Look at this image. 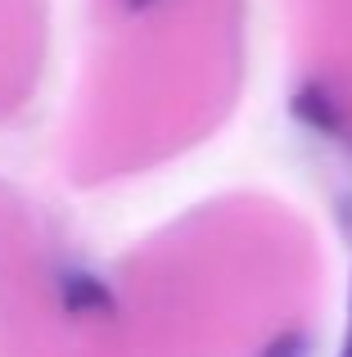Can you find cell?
I'll list each match as a JSON object with an SVG mask.
<instances>
[{
    "label": "cell",
    "mask_w": 352,
    "mask_h": 357,
    "mask_svg": "<svg viewBox=\"0 0 352 357\" xmlns=\"http://www.w3.org/2000/svg\"><path fill=\"white\" fill-rule=\"evenodd\" d=\"M339 357H352V303H348V335H344V349H339Z\"/></svg>",
    "instance_id": "cell-3"
},
{
    "label": "cell",
    "mask_w": 352,
    "mask_h": 357,
    "mask_svg": "<svg viewBox=\"0 0 352 357\" xmlns=\"http://www.w3.org/2000/svg\"><path fill=\"white\" fill-rule=\"evenodd\" d=\"M294 114H298L303 122H312L317 131H335V127H339V114H335V105H330V100L321 96L317 86H307L298 100H294Z\"/></svg>",
    "instance_id": "cell-2"
},
{
    "label": "cell",
    "mask_w": 352,
    "mask_h": 357,
    "mask_svg": "<svg viewBox=\"0 0 352 357\" xmlns=\"http://www.w3.org/2000/svg\"><path fill=\"white\" fill-rule=\"evenodd\" d=\"M59 294H63V307L72 317H104L113 312V294L104 289V280L90 276V271H63L59 276Z\"/></svg>",
    "instance_id": "cell-1"
},
{
    "label": "cell",
    "mask_w": 352,
    "mask_h": 357,
    "mask_svg": "<svg viewBox=\"0 0 352 357\" xmlns=\"http://www.w3.org/2000/svg\"><path fill=\"white\" fill-rule=\"evenodd\" d=\"M154 0H127V9H150Z\"/></svg>",
    "instance_id": "cell-4"
}]
</instances>
